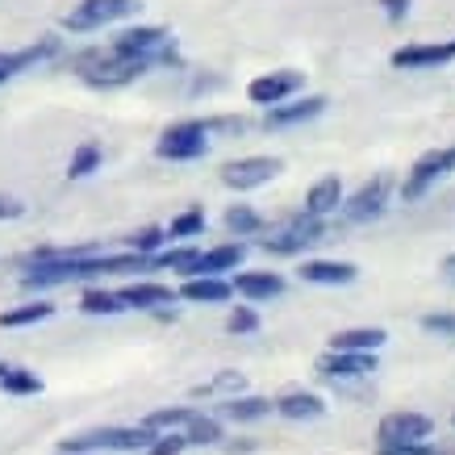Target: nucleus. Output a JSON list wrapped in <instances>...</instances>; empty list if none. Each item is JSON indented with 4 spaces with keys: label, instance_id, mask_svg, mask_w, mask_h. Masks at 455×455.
Returning <instances> with one entry per match:
<instances>
[{
    "label": "nucleus",
    "instance_id": "f257e3e1",
    "mask_svg": "<svg viewBox=\"0 0 455 455\" xmlns=\"http://www.w3.org/2000/svg\"><path fill=\"white\" fill-rule=\"evenodd\" d=\"M159 439L155 430L139 427H92V430H80V435H68L59 443V455H100V451H122V455H134V451H151V443Z\"/></svg>",
    "mask_w": 455,
    "mask_h": 455
},
{
    "label": "nucleus",
    "instance_id": "f03ea898",
    "mask_svg": "<svg viewBox=\"0 0 455 455\" xmlns=\"http://www.w3.org/2000/svg\"><path fill=\"white\" fill-rule=\"evenodd\" d=\"M109 55L117 59H142V63H176V38L167 34L164 26H134V29H122L113 38Z\"/></svg>",
    "mask_w": 455,
    "mask_h": 455
},
{
    "label": "nucleus",
    "instance_id": "7ed1b4c3",
    "mask_svg": "<svg viewBox=\"0 0 455 455\" xmlns=\"http://www.w3.org/2000/svg\"><path fill=\"white\" fill-rule=\"evenodd\" d=\"M76 68H80V80L88 88H125V84H134L142 71H151V63H142V59H117V55H105V51H88V55L76 59Z\"/></svg>",
    "mask_w": 455,
    "mask_h": 455
},
{
    "label": "nucleus",
    "instance_id": "20e7f679",
    "mask_svg": "<svg viewBox=\"0 0 455 455\" xmlns=\"http://www.w3.org/2000/svg\"><path fill=\"white\" fill-rule=\"evenodd\" d=\"M209 151V125L205 122H176L167 125L159 142H155V155L159 159H172V164H193V159H205Z\"/></svg>",
    "mask_w": 455,
    "mask_h": 455
},
{
    "label": "nucleus",
    "instance_id": "39448f33",
    "mask_svg": "<svg viewBox=\"0 0 455 455\" xmlns=\"http://www.w3.org/2000/svg\"><path fill=\"white\" fill-rule=\"evenodd\" d=\"M142 4L139 0H80L68 17H63V29L71 34H88V29H105L113 21H125V17H134Z\"/></svg>",
    "mask_w": 455,
    "mask_h": 455
},
{
    "label": "nucleus",
    "instance_id": "423d86ee",
    "mask_svg": "<svg viewBox=\"0 0 455 455\" xmlns=\"http://www.w3.org/2000/svg\"><path fill=\"white\" fill-rule=\"evenodd\" d=\"M455 172V147H435V151L418 155L414 167H410V176L401 184V196L405 201H418V196H427L439 180H447Z\"/></svg>",
    "mask_w": 455,
    "mask_h": 455
},
{
    "label": "nucleus",
    "instance_id": "0eeeda50",
    "mask_svg": "<svg viewBox=\"0 0 455 455\" xmlns=\"http://www.w3.org/2000/svg\"><path fill=\"white\" fill-rule=\"evenodd\" d=\"M435 435V418L418 414V410H397L385 414L376 427V447H414V443H430Z\"/></svg>",
    "mask_w": 455,
    "mask_h": 455
},
{
    "label": "nucleus",
    "instance_id": "6e6552de",
    "mask_svg": "<svg viewBox=\"0 0 455 455\" xmlns=\"http://www.w3.org/2000/svg\"><path fill=\"white\" fill-rule=\"evenodd\" d=\"M284 172L276 155H247V159H230L221 167V184L226 188H238V193H251V188H263Z\"/></svg>",
    "mask_w": 455,
    "mask_h": 455
},
{
    "label": "nucleus",
    "instance_id": "1a4fd4ad",
    "mask_svg": "<svg viewBox=\"0 0 455 455\" xmlns=\"http://www.w3.org/2000/svg\"><path fill=\"white\" fill-rule=\"evenodd\" d=\"M322 235H326V226L317 218H292L289 226H280V230H272V238H259L263 251H272V255H301V251H309L314 243H322Z\"/></svg>",
    "mask_w": 455,
    "mask_h": 455
},
{
    "label": "nucleus",
    "instance_id": "9d476101",
    "mask_svg": "<svg viewBox=\"0 0 455 455\" xmlns=\"http://www.w3.org/2000/svg\"><path fill=\"white\" fill-rule=\"evenodd\" d=\"M305 76L297 68H280V71H267V76H259V80L247 84V97L251 105H263V109H272V105H284V100H292L297 92H301Z\"/></svg>",
    "mask_w": 455,
    "mask_h": 455
},
{
    "label": "nucleus",
    "instance_id": "9b49d317",
    "mask_svg": "<svg viewBox=\"0 0 455 455\" xmlns=\"http://www.w3.org/2000/svg\"><path fill=\"white\" fill-rule=\"evenodd\" d=\"M385 201H388V176H376L368 180L359 193L343 196V205H339V213H343V221H376L380 213H385Z\"/></svg>",
    "mask_w": 455,
    "mask_h": 455
},
{
    "label": "nucleus",
    "instance_id": "f8f14e48",
    "mask_svg": "<svg viewBox=\"0 0 455 455\" xmlns=\"http://www.w3.org/2000/svg\"><path fill=\"white\" fill-rule=\"evenodd\" d=\"M376 372V355H343V351H326L317 359V376L331 385H351V380H368Z\"/></svg>",
    "mask_w": 455,
    "mask_h": 455
},
{
    "label": "nucleus",
    "instance_id": "ddd939ff",
    "mask_svg": "<svg viewBox=\"0 0 455 455\" xmlns=\"http://www.w3.org/2000/svg\"><path fill=\"white\" fill-rule=\"evenodd\" d=\"M455 59V38L447 42H414V46H397L393 51V68L405 71H427V68H443Z\"/></svg>",
    "mask_w": 455,
    "mask_h": 455
},
{
    "label": "nucleus",
    "instance_id": "4468645a",
    "mask_svg": "<svg viewBox=\"0 0 455 455\" xmlns=\"http://www.w3.org/2000/svg\"><path fill=\"white\" fill-rule=\"evenodd\" d=\"M243 259H247V243H221V247H209V251H201V255H196L188 280H193V276H218V280H226V272H238V267H243Z\"/></svg>",
    "mask_w": 455,
    "mask_h": 455
},
{
    "label": "nucleus",
    "instance_id": "2eb2a0df",
    "mask_svg": "<svg viewBox=\"0 0 455 455\" xmlns=\"http://www.w3.org/2000/svg\"><path fill=\"white\" fill-rule=\"evenodd\" d=\"M59 55V38L55 34H46V38H38L34 46H21V51H9V55H0V84H9L13 76H21V71L38 68V63H46V59Z\"/></svg>",
    "mask_w": 455,
    "mask_h": 455
},
{
    "label": "nucleus",
    "instance_id": "dca6fc26",
    "mask_svg": "<svg viewBox=\"0 0 455 455\" xmlns=\"http://www.w3.org/2000/svg\"><path fill=\"white\" fill-rule=\"evenodd\" d=\"M297 276L305 284H317V289H343V284H351L359 276V267L347 259H305Z\"/></svg>",
    "mask_w": 455,
    "mask_h": 455
},
{
    "label": "nucleus",
    "instance_id": "f3484780",
    "mask_svg": "<svg viewBox=\"0 0 455 455\" xmlns=\"http://www.w3.org/2000/svg\"><path fill=\"white\" fill-rule=\"evenodd\" d=\"M272 410H276L284 422H317V418L326 414V397H317L309 388H289V393H280L272 401Z\"/></svg>",
    "mask_w": 455,
    "mask_h": 455
},
{
    "label": "nucleus",
    "instance_id": "a211bd4d",
    "mask_svg": "<svg viewBox=\"0 0 455 455\" xmlns=\"http://www.w3.org/2000/svg\"><path fill=\"white\" fill-rule=\"evenodd\" d=\"M326 109V97H292L284 105H272L263 125L267 130H289V125H301V122H314L317 113Z\"/></svg>",
    "mask_w": 455,
    "mask_h": 455
},
{
    "label": "nucleus",
    "instance_id": "6ab92c4d",
    "mask_svg": "<svg viewBox=\"0 0 455 455\" xmlns=\"http://www.w3.org/2000/svg\"><path fill=\"white\" fill-rule=\"evenodd\" d=\"M385 343L388 331H380V326H351V331L331 334V351H343V355H376Z\"/></svg>",
    "mask_w": 455,
    "mask_h": 455
},
{
    "label": "nucleus",
    "instance_id": "aec40b11",
    "mask_svg": "<svg viewBox=\"0 0 455 455\" xmlns=\"http://www.w3.org/2000/svg\"><path fill=\"white\" fill-rule=\"evenodd\" d=\"M122 292L125 309H142V314H164L176 305V292L167 289V284H155V280H139V284H130V289H117Z\"/></svg>",
    "mask_w": 455,
    "mask_h": 455
},
{
    "label": "nucleus",
    "instance_id": "412c9836",
    "mask_svg": "<svg viewBox=\"0 0 455 455\" xmlns=\"http://www.w3.org/2000/svg\"><path fill=\"white\" fill-rule=\"evenodd\" d=\"M221 422H259V418L276 414L272 410V397H259V393H238V397H226L213 410Z\"/></svg>",
    "mask_w": 455,
    "mask_h": 455
},
{
    "label": "nucleus",
    "instance_id": "4be33fe9",
    "mask_svg": "<svg viewBox=\"0 0 455 455\" xmlns=\"http://www.w3.org/2000/svg\"><path fill=\"white\" fill-rule=\"evenodd\" d=\"M230 289L247 301H276L284 292V276H276V272H235Z\"/></svg>",
    "mask_w": 455,
    "mask_h": 455
},
{
    "label": "nucleus",
    "instance_id": "5701e85b",
    "mask_svg": "<svg viewBox=\"0 0 455 455\" xmlns=\"http://www.w3.org/2000/svg\"><path fill=\"white\" fill-rule=\"evenodd\" d=\"M176 297H184V301L193 305H226L230 297H235V289H230V280H218V276H193L180 284Z\"/></svg>",
    "mask_w": 455,
    "mask_h": 455
},
{
    "label": "nucleus",
    "instance_id": "b1692460",
    "mask_svg": "<svg viewBox=\"0 0 455 455\" xmlns=\"http://www.w3.org/2000/svg\"><path fill=\"white\" fill-rule=\"evenodd\" d=\"M343 205V184H339V176H326L317 180L314 188L305 193V218H326V213H334V209Z\"/></svg>",
    "mask_w": 455,
    "mask_h": 455
},
{
    "label": "nucleus",
    "instance_id": "393cba45",
    "mask_svg": "<svg viewBox=\"0 0 455 455\" xmlns=\"http://www.w3.org/2000/svg\"><path fill=\"white\" fill-rule=\"evenodd\" d=\"M80 309L88 317H117L125 314V301L117 289H105V284H92V289L80 292Z\"/></svg>",
    "mask_w": 455,
    "mask_h": 455
},
{
    "label": "nucleus",
    "instance_id": "a878e982",
    "mask_svg": "<svg viewBox=\"0 0 455 455\" xmlns=\"http://www.w3.org/2000/svg\"><path fill=\"white\" fill-rule=\"evenodd\" d=\"M46 317H55V305L51 301H26L17 305V309H4L0 314V331H21V326H38V322H46Z\"/></svg>",
    "mask_w": 455,
    "mask_h": 455
},
{
    "label": "nucleus",
    "instance_id": "bb28decb",
    "mask_svg": "<svg viewBox=\"0 0 455 455\" xmlns=\"http://www.w3.org/2000/svg\"><path fill=\"white\" fill-rule=\"evenodd\" d=\"M243 388H247V376L235 372V368H221L218 376H209L205 385L193 388V397H205V401L209 397H221V401H226V397H238Z\"/></svg>",
    "mask_w": 455,
    "mask_h": 455
},
{
    "label": "nucleus",
    "instance_id": "cd10ccee",
    "mask_svg": "<svg viewBox=\"0 0 455 455\" xmlns=\"http://www.w3.org/2000/svg\"><path fill=\"white\" fill-rule=\"evenodd\" d=\"M184 439H188V447H213V443H221V418L196 410L193 422L184 427Z\"/></svg>",
    "mask_w": 455,
    "mask_h": 455
},
{
    "label": "nucleus",
    "instance_id": "c85d7f7f",
    "mask_svg": "<svg viewBox=\"0 0 455 455\" xmlns=\"http://www.w3.org/2000/svg\"><path fill=\"white\" fill-rule=\"evenodd\" d=\"M0 388H4L9 397H38L42 376L34 372V368H17V363H9V372L0 376Z\"/></svg>",
    "mask_w": 455,
    "mask_h": 455
},
{
    "label": "nucleus",
    "instance_id": "c756f323",
    "mask_svg": "<svg viewBox=\"0 0 455 455\" xmlns=\"http://www.w3.org/2000/svg\"><path fill=\"white\" fill-rule=\"evenodd\" d=\"M193 405H167V410H155V414H147V422L142 427L155 430V435H167V430H184L188 422H193Z\"/></svg>",
    "mask_w": 455,
    "mask_h": 455
},
{
    "label": "nucleus",
    "instance_id": "7c9ffc66",
    "mask_svg": "<svg viewBox=\"0 0 455 455\" xmlns=\"http://www.w3.org/2000/svg\"><path fill=\"white\" fill-rule=\"evenodd\" d=\"M221 221H226V230H230L235 238H251V235H259L263 230V218L251 205H230Z\"/></svg>",
    "mask_w": 455,
    "mask_h": 455
},
{
    "label": "nucleus",
    "instance_id": "2f4dec72",
    "mask_svg": "<svg viewBox=\"0 0 455 455\" xmlns=\"http://www.w3.org/2000/svg\"><path fill=\"white\" fill-rule=\"evenodd\" d=\"M100 159H105V151H100L97 142H84V147H76L68 159V180H84V176H92L100 167Z\"/></svg>",
    "mask_w": 455,
    "mask_h": 455
},
{
    "label": "nucleus",
    "instance_id": "473e14b6",
    "mask_svg": "<svg viewBox=\"0 0 455 455\" xmlns=\"http://www.w3.org/2000/svg\"><path fill=\"white\" fill-rule=\"evenodd\" d=\"M167 243V230H159V226H142V230H134V235L125 238V251L130 255H142V259H155V251Z\"/></svg>",
    "mask_w": 455,
    "mask_h": 455
},
{
    "label": "nucleus",
    "instance_id": "72a5a7b5",
    "mask_svg": "<svg viewBox=\"0 0 455 455\" xmlns=\"http://www.w3.org/2000/svg\"><path fill=\"white\" fill-rule=\"evenodd\" d=\"M205 235V209H184L180 218H172V226H167V238H196Z\"/></svg>",
    "mask_w": 455,
    "mask_h": 455
},
{
    "label": "nucleus",
    "instance_id": "f704fd0d",
    "mask_svg": "<svg viewBox=\"0 0 455 455\" xmlns=\"http://www.w3.org/2000/svg\"><path fill=\"white\" fill-rule=\"evenodd\" d=\"M196 255H201L196 247H172V251H164V255H155L151 263H155V267H167V272H184V280H188Z\"/></svg>",
    "mask_w": 455,
    "mask_h": 455
},
{
    "label": "nucleus",
    "instance_id": "c9c22d12",
    "mask_svg": "<svg viewBox=\"0 0 455 455\" xmlns=\"http://www.w3.org/2000/svg\"><path fill=\"white\" fill-rule=\"evenodd\" d=\"M259 314L251 309V305H235L230 314H226V331L238 334V339H247V334H259Z\"/></svg>",
    "mask_w": 455,
    "mask_h": 455
},
{
    "label": "nucleus",
    "instance_id": "e433bc0d",
    "mask_svg": "<svg viewBox=\"0 0 455 455\" xmlns=\"http://www.w3.org/2000/svg\"><path fill=\"white\" fill-rule=\"evenodd\" d=\"M184 451H188L184 430H167V435H159V439L151 443V451H147V455H184Z\"/></svg>",
    "mask_w": 455,
    "mask_h": 455
},
{
    "label": "nucleus",
    "instance_id": "4c0bfd02",
    "mask_svg": "<svg viewBox=\"0 0 455 455\" xmlns=\"http://www.w3.org/2000/svg\"><path fill=\"white\" fill-rule=\"evenodd\" d=\"M376 455H447V451L435 447V443H414V447H380Z\"/></svg>",
    "mask_w": 455,
    "mask_h": 455
},
{
    "label": "nucleus",
    "instance_id": "58836bf2",
    "mask_svg": "<svg viewBox=\"0 0 455 455\" xmlns=\"http://www.w3.org/2000/svg\"><path fill=\"white\" fill-rule=\"evenodd\" d=\"M26 213V205L17 201V196H4L0 193V221H13V218H21Z\"/></svg>",
    "mask_w": 455,
    "mask_h": 455
},
{
    "label": "nucleus",
    "instance_id": "ea45409f",
    "mask_svg": "<svg viewBox=\"0 0 455 455\" xmlns=\"http://www.w3.org/2000/svg\"><path fill=\"white\" fill-rule=\"evenodd\" d=\"M422 326H427V331H435V334H455V317L430 314V317H422Z\"/></svg>",
    "mask_w": 455,
    "mask_h": 455
},
{
    "label": "nucleus",
    "instance_id": "a19ab883",
    "mask_svg": "<svg viewBox=\"0 0 455 455\" xmlns=\"http://www.w3.org/2000/svg\"><path fill=\"white\" fill-rule=\"evenodd\" d=\"M380 9H385L388 21H401V17L410 13V0H380Z\"/></svg>",
    "mask_w": 455,
    "mask_h": 455
},
{
    "label": "nucleus",
    "instance_id": "79ce46f5",
    "mask_svg": "<svg viewBox=\"0 0 455 455\" xmlns=\"http://www.w3.org/2000/svg\"><path fill=\"white\" fill-rule=\"evenodd\" d=\"M226 451H255V439H243V443H226Z\"/></svg>",
    "mask_w": 455,
    "mask_h": 455
},
{
    "label": "nucleus",
    "instance_id": "37998d69",
    "mask_svg": "<svg viewBox=\"0 0 455 455\" xmlns=\"http://www.w3.org/2000/svg\"><path fill=\"white\" fill-rule=\"evenodd\" d=\"M4 372H9V363H0V376H4Z\"/></svg>",
    "mask_w": 455,
    "mask_h": 455
},
{
    "label": "nucleus",
    "instance_id": "c03bdc74",
    "mask_svg": "<svg viewBox=\"0 0 455 455\" xmlns=\"http://www.w3.org/2000/svg\"><path fill=\"white\" fill-rule=\"evenodd\" d=\"M451 422H455V418H451Z\"/></svg>",
    "mask_w": 455,
    "mask_h": 455
}]
</instances>
